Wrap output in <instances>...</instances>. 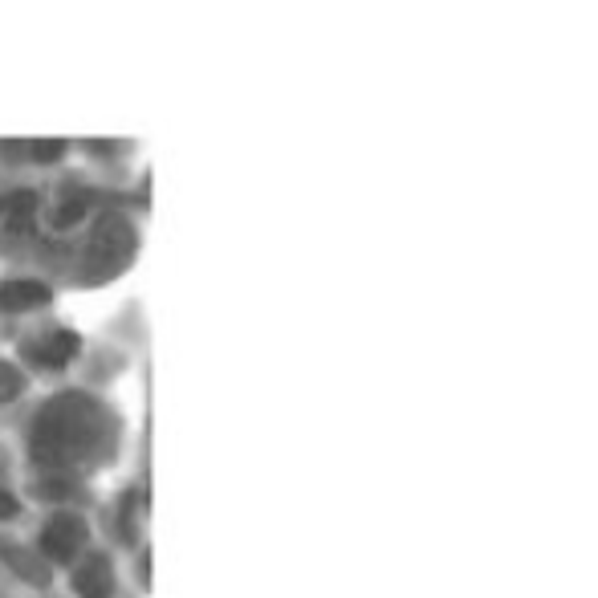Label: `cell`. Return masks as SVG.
I'll list each match as a JSON object with an SVG mask.
<instances>
[{
	"instance_id": "3",
	"label": "cell",
	"mask_w": 598,
	"mask_h": 598,
	"mask_svg": "<svg viewBox=\"0 0 598 598\" xmlns=\"http://www.w3.org/2000/svg\"><path fill=\"white\" fill-rule=\"evenodd\" d=\"M86 542V521L74 513H53L41 529V554L49 562H70Z\"/></svg>"
},
{
	"instance_id": "4",
	"label": "cell",
	"mask_w": 598,
	"mask_h": 598,
	"mask_svg": "<svg viewBox=\"0 0 598 598\" xmlns=\"http://www.w3.org/2000/svg\"><path fill=\"white\" fill-rule=\"evenodd\" d=\"M78 350H82V342H78V334H70V330H53V334H45V338H37V342H29V358L37 367H66L70 358H78Z\"/></svg>"
},
{
	"instance_id": "1",
	"label": "cell",
	"mask_w": 598,
	"mask_h": 598,
	"mask_svg": "<svg viewBox=\"0 0 598 598\" xmlns=\"http://www.w3.org/2000/svg\"><path fill=\"white\" fill-rule=\"evenodd\" d=\"M110 415L94 399L70 391L41 407L33 424V456L45 468H74L106 452L110 440Z\"/></svg>"
},
{
	"instance_id": "2",
	"label": "cell",
	"mask_w": 598,
	"mask_h": 598,
	"mask_svg": "<svg viewBox=\"0 0 598 598\" xmlns=\"http://www.w3.org/2000/svg\"><path fill=\"white\" fill-rule=\"evenodd\" d=\"M135 257V228L123 212H102L90 228L86 241V257H82V281L102 285L110 277H118Z\"/></svg>"
},
{
	"instance_id": "7",
	"label": "cell",
	"mask_w": 598,
	"mask_h": 598,
	"mask_svg": "<svg viewBox=\"0 0 598 598\" xmlns=\"http://www.w3.org/2000/svg\"><path fill=\"white\" fill-rule=\"evenodd\" d=\"M86 212H90V192L70 188L62 200L53 204V224H57V228H70V224H78Z\"/></svg>"
},
{
	"instance_id": "5",
	"label": "cell",
	"mask_w": 598,
	"mask_h": 598,
	"mask_svg": "<svg viewBox=\"0 0 598 598\" xmlns=\"http://www.w3.org/2000/svg\"><path fill=\"white\" fill-rule=\"evenodd\" d=\"M45 302H49V285H41V281H5L0 285V310L5 314L41 310Z\"/></svg>"
},
{
	"instance_id": "10",
	"label": "cell",
	"mask_w": 598,
	"mask_h": 598,
	"mask_svg": "<svg viewBox=\"0 0 598 598\" xmlns=\"http://www.w3.org/2000/svg\"><path fill=\"white\" fill-rule=\"evenodd\" d=\"M25 395V375L13 363H0V403H13Z\"/></svg>"
},
{
	"instance_id": "9",
	"label": "cell",
	"mask_w": 598,
	"mask_h": 598,
	"mask_svg": "<svg viewBox=\"0 0 598 598\" xmlns=\"http://www.w3.org/2000/svg\"><path fill=\"white\" fill-rule=\"evenodd\" d=\"M5 562H9L21 578H29L33 586H45V582H49V578H45V566H41L33 554H25V550H9V554H5Z\"/></svg>"
},
{
	"instance_id": "8",
	"label": "cell",
	"mask_w": 598,
	"mask_h": 598,
	"mask_svg": "<svg viewBox=\"0 0 598 598\" xmlns=\"http://www.w3.org/2000/svg\"><path fill=\"white\" fill-rule=\"evenodd\" d=\"M33 212H37V196L33 192H17L9 200V232H17V236L33 232Z\"/></svg>"
},
{
	"instance_id": "11",
	"label": "cell",
	"mask_w": 598,
	"mask_h": 598,
	"mask_svg": "<svg viewBox=\"0 0 598 598\" xmlns=\"http://www.w3.org/2000/svg\"><path fill=\"white\" fill-rule=\"evenodd\" d=\"M62 151H66V143H33V147H29V155H33V159H41V163L62 159Z\"/></svg>"
},
{
	"instance_id": "6",
	"label": "cell",
	"mask_w": 598,
	"mask_h": 598,
	"mask_svg": "<svg viewBox=\"0 0 598 598\" xmlns=\"http://www.w3.org/2000/svg\"><path fill=\"white\" fill-rule=\"evenodd\" d=\"M74 590L82 598H110L114 594V574H110V562L102 554L86 558L78 570H74Z\"/></svg>"
},
{
	"instance_id": "12",
	"label": "cell",
	"mask_w": 598,
	"mask_h": 598,
	"mask_svg": "<svg viewBox=\"0 0 598 598\" xmlns=\"http://www.w3.org/2000/svg\"><path fill=\"white\" fill-rule=\"evenodd\" d=\"M17 497L13 493H5V489H0V521H9V517H17Z\"/></svg>"
}]
</instances>
